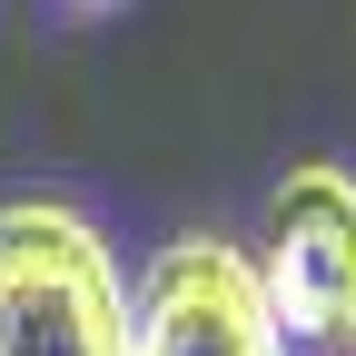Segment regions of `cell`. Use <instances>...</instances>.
<instances>
[{
	"instance_id": "1",
	"label": "cell",
	"mask_w": 356,
	"mask_h": 356,
	"mask_svg": "<svg viewBox=\"0 0 356 356\" xmlns=\"http://www.w3.org/2000/svg\"><path fill=\"white\" fill-rule=\"evenodd\" d=\"M0 356H129L119 267L60 198L0 208Z\"/></svg>"
},
{
	"instance_id": "2",
	"label": "cell",
	"mask_w": 356,
	"mask_h": 356,
	"mask_svg": "<svg viewBox=\"0 0 356 356\" xmlns=\"http://www.w3.org/2000/svg\"><path fill=\"white\" fill-rule=\"evenodd\" d=\"M129 356H277L257 257L228 238H178L129 297Z\"/></svg>"
},
{
	"instance_id": "3",
	"label": "cell",
	"mask_w": 356,
	"mask_h": 356,
	"mask_svg": "<svg viewBox=\"0 0 356 356\" xmlns=\"http://www.w3.org/2000/svg\"><path fill=\"white\" fill-rule=\"evenodd\" d=\"M257 287L277 337H346L356 317V178L346 168H287V188L267 198Z\"/></svg>"
},
{
	"instance_id": "4",
	"label": "cell",
	"mask_w": 356,
	"mask_h": 356,
	"mask_svg": "<svg viewBox=\"0 0 356 356\" xmlns=\"http://www.w3.org/2000/svg\"><path fill=\"white\" fill-rule=\"evenodd\" d=\"M70 10H109V0H70Z\"/></svg>"
},
{
	"instance_id": "5",
	"label": "cell",
	"mask_w": 356,
	"mask_h": 356,
	"mask_svg": "<svg viewBox=\"0 0 356 356\" xmlns=\"http://www.w3.org/2000/svg\"><path fill=\"white\" fill-rule=\"evenodd\" d=\"M346 337H356V317H346Z\"/></svg>"
}]
</instances>
